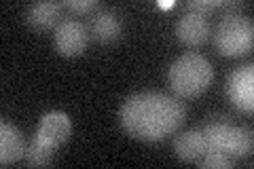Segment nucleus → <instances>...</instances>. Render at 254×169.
<instances>
[{
	"mask_svg": "<svg viewBox=\"0 0 254 169\" xmlns=\"http://www.w3.org/2000/svg\"><path fill=\"white\" fill-rule=\"evenodd\" d=\"M222 4H225L222 0H190V2H187V9L190 13H199V15L205 17L208 13L220 9Z\"/></svg>",
	"mask_w": 254,
	"mask_h": 169,
	"instance_id": "14",
	"label": "nucleus"
},
{
	"mask_svg": "<svg viewBox=\"0 0 254 169\" xmlns=\"http://www.w3.org/2000/svg\"><path fill=\"white\" fill-rule=\"evenodd\" d=\"M205 138V146L208 152H225L229 157H246L252 150V133L250 129L237 127L225 120H216V123H208L201 129Z\"/></svg>",
	"mask_w": 254,
	"mask_h": 169,
	"instance_id": "5",
	"label": "nucleus"
},
{
	"mask_svg": "<svg viewBox=\"0 0 254 169\" xmlns=\"http://www.w3.org/2000/svg\"><path fill=\"white\" fill-rule=\"evenodd\" d=\"M214 70L212 63L199 53H187L172 63L168 80L172 91L178 98H199L212 85Z\"/></svg>",
	"mask_w": 254,
	"mask_h": 169,
	"instance_id": "3",
	"label": "nucleus"
},
{
	"mask_svg": "<svg viewBox=\"0 0 254 169\" xmlns=\"http://www.w3.org/2000/svg\"><path fill=\"white\" fill-rule=\"evenodd\" d=\"M121 21L113 11H100L95 13V17L91 21V34L93 38L102 45H110L121 36Z\"/></svg>",
	"mask_w": 254,
	"mask_h": 169,
	"instance_id": "12",
	"label": "nucleus"
},
{
	"mask_svg": "<svg viewBox=\"0 0 254 169\" xmlns=\"http://www.w3.org/2000/svg\"><path fill=\"white\" fill-rule=\"evenodd\" d=\"M174 152H176V157L180 161H185V163H197V161L208 152L203 133L197 129L180 133L178 138L174 140Z\"/></svg>",
	"mask_w": 254,
	"mask_h": 169,
	"instance_id": "11",
	"label": "nucleus"
},
{
	"mask_svg": "<svg viewBox=\"0 0 254 169\" xmlns=\"http://www.w3.org/2000/svg\"><path fill=\"white\" fill-rule=\"evenodd\" d=\"M70 133H72V123H70L66 112L55 110L45 114L26 150V165L28 167L49 165L55 150L70 140Z\"/></svg>",
	"mask_w": 254,
	"mask_h": 169,
	"instance_id": "2",
	"label": "nucleus"
},
{
	"mask_svg": "<svg viewBox=\"0 0 254 169\" xmlns=\"http://www.w3.org/2000/svg\"><path fill=\"white\" fill-rule=\"evenodd\" d=\"M62 6L64 4H60V2H34L32 6H28L26 21L38 32H47L51 28H58L62 23L60 21Z\"/></svg>",
	"mask_w": 254,
	"mask_h": 169,
	"instance_id": "10",
	"label": "nucleus"
},
{
	"mask_svg": "<svg viewBox=\"0 0 254 169\" xmlns=\"http://www.w3.org/2000/svg\"><path fill=\"white\" fill-rule=\"evenodd\" d=\"M214 45H216V51L227 57L248 53L254 45L252 21L237 13H227L214 30Z\"/></svg>",
	"mask_w": 254,
	"mask_h": 169,
	"instance_id": "4",
	"label": "nucleus"
},
{
	"mask_svg": "<svg viewBox=\"0 0 254 169\" xmlns=\"http://www.w3.org/2000/svg\"><path fill=\"white\" fill-rule=\"evenodd\" d=\"M197 165L201 169H231L233 167V159L225 155V152H205V155L197 161Z\"/></svg>",
	"mask_w": 254,
	"mask_h": 169,
	"instance_id": "13",
	"label": "nucleus"
},
{
	"mask_svg": "<svg viewBox=\"0 0 254 169\" xmlns=\"http://www.w3.org/2000/svg\"><path fill=\"white\" fill-rule=\"evenodd\" d=\"M55 49L66 57H78L87 51L89 47V32L76 19H64L58 28H55Z\"/></svg>",
	"mask_w": 254,
	"mask_h": 169,
	"instance_id": "6",
	"label": "nucleus"
},
{
	"mask_svg": "<svg viewBox=\"0 0 254 169\" xmlns=\"http://www.w3.org/2000/svg\"><path fill=\"white\" fill-rule=\"evenodd\" d=\"M210 21L203 17V15L199 13H187V15H182V17L178 19L176 23V36L178 40L185 47H201L208 43V38H210Z\"/></svg>",
	"mask_w": 254,
	"mask_h": 169,
	"instance_id": "8",
	"label": "nucleus"
},
{
	"mask_svg": "<svg viewBox=\"0 0 254 169\" xmlns=\"http://www.w3.org/2000/svg\"><path fill=\"white\" fill-rule=\"evenodd\" d=\"M127 135L140 142H159L174 135L187 118L182 102L159 91H144L127 98L119 112Z\"/></svg>",
	"mask_w": 254,
	"mask_h": 169,
	"instance_id": "1",
	"label": "nucleus"
},
{
	"mask_svg": "<svg viewBox=\"0 0 254 169\" xmlns=\"http://www.w3.org/2000/svg\"><path fill=\"white\" fill-rule=\"evenodd\" d=\"M227 95L229 102L233 104L237 110L252 112L254 110V66L246 63L233 70L227 83Z\"/></svg>",
	"mask_w": 254,
	"mask_h": 169,
	"instance_id": "7",
	"label": "nucleus"
},
{
	"mask_svg": "<svg viewBox=\"0 0 254 169\" xmlns=\"http://www.w3.org/2000/svg\"><path fill=\"white\" fill-rule=\"evenodd\" d=\"M26 150L23 133L9 120H2L0 123V165L6 167L26 159Z\"/></svg>",
	"mask_w": 254,
	"mask_h": 169,
	"instance_id": "9",
	"label": "nucleus"
},
{
	"mask_svg": "<svg viewBox=\"0 0 254 169\" xmlns=\"http://www.w3.org/2000/svg\"><path fill=\"white\" fill-rule=\"evenodd\" d=\"M64 6L70 9L72 13L87 15V13H93L95 9H98V0H66Z\"/></svg>",
	"mask_w": 254,
	"mask_h": 169,
	"instance_id": "15",
	"label": "nucleus"
}]
</instances>
